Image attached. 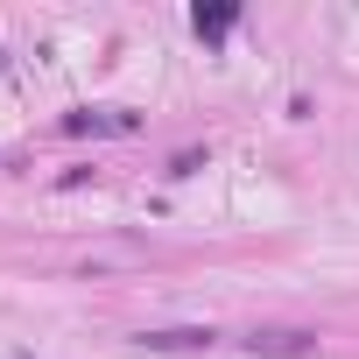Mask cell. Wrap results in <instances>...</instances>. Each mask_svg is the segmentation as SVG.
Instances as JSON below:
<instances>
[{
    "label": "cell",
    "instance_id": "5",
    "mask_svg": "<svg viewBox=\"0 0 359 359\" xmlns=\"http://www.w3.org/2000/svg\"><path fill=\"white\" fill-rule=\"evenodd\" d=\"M191 169H205V155H198V148H184V155H169V176H191Z\"/></svg>",
    "mask_w": 359,
    "mask_h": 359
},
{
    "label": "cell",
    "instance_id": "4",
    "mask_svg": "<svg viewBox=\"0 0 359 359\" xmlns=\"http://www.w3.org/2000/svg\"><path fill=\"white\" fill-rule=\"evenodd\" d=\"M191 22H198V36H226V29H233L240 15H233V8H198Z\"/></svg>",
    "mask_w": 359,
    "mask_h": 359
},
{
    "label": "cell",
    "instance_id": "1",
    "mask_svg": "<svg viewBox=\"0 0 359 359\" xmlns=\"http://www.w3.org/2000/svg\"><path fill=\"white\" fill-rule=\"evenodd\" d=\"M247 352H254V359H303V352H317V331H303V324H268V331H247Z\"/></svg>",
    "mask_w": 359,
    "mask_h": 359
},
{
    "label": "cell",
    "instance_id": "3",
    "mask_svg": "<svg viewBox=\"0 0 359 359\" xmlns=\"http://www.w3.org/2000/svg\"><path fill=\"white\" fill-rule=\"evenodd\" d=\"M212 338H219L212 324H184V331H141L134 345L141 352H184V345H212Z\"/></svg>",
    "mask_w": 359,
    "mask_h": 359
},
{
    "label": "cell",
    "instance_id": "2",
    "mask_svg": "<svg viewBox=\"0 0 359 359\" xmlns=\"http://www.w3.org/2000/svg\"><path fill=\"white\" fill-rule=\"evenodd\" d=\"M141 127V113H127V106H78V113H64V134H134Z\"/></svg>",
    "mask_w": 359,
    "mask_h": 359
}]
</instances>
